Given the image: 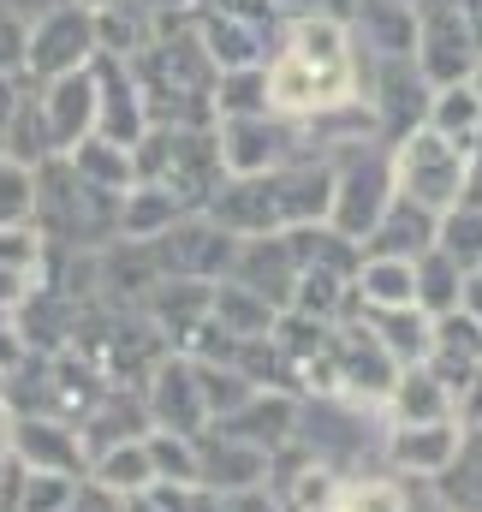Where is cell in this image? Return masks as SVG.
Instances as JSON below:
<instances>
[{"mask_svg": "<svg viewBox=\"0 0 482 512\" xmlns=\"http://www.w3.org/2000/svg\"><path fill=\"white\" fill-rule=\"evenodd\" d=\"M334 203V173L328 167H268V173H244L233 185H221L209 197V221L227 227L233 239H262V233H292V227H316Z\"/></svg>", "mask_w": 482, "mask_h": 512, "instance_id": "obj_1", "label": "cell"}, {"mask_svg": "<svg viewBox=\"0 0 482 512\" xmlns=\"http://www.w3.org/2000/svg\"><path fill=\"white\" fill-rule=\"evenodd\" d=\"M352 90V54L340 24L316 18L292 36V48L280 54V66L268 72V102L286 114H316V108H340Z\"/></svg>", "mask_w": 482, "mask_h": 512, "instance_id": "obj_2", "label": "cell"}, {"mask_svg": "<svg viewBox=\"0 0 482 512\" xmlns=\"http://www.w3.org/2000/svg\"><path fill=\"white\" fill-rule=\"evenodd\" d=\"M36 221L60 245H102L108 233H120V203H114V191L90 185L72 161H42V173H36Z\"/></svg>", "mask_w": 482, "mask_h": 512, "instance_id": "obj_3", "label": "cell"}, {"mask_svg": "<svg viewBox=\"0 0 482 512\" xmlns=\"http://www.w3.org/2000/svg\"><path fill=\"white\" fill-rule=\"evenodd\" d=\"M131 167H137L143 185H161L179 203H209L221 191V143H209V137H197V131H185V126L155 131L131 155Z\"/></svg>", "mask_w": 482, "mask_h": 512, "instance_id": "obj_4", "label": "cell"}, {"mask_svg": "<svg viewBox=\"0 0 482 512\" xmlns=\"http://www.w3.org/2000/svg\"><path fill=\"white\" fill-rule=\"evenodd\" d=\"M393 191L411 197L417 209L429 215H447L459 209V191H465V149L441 131H405L399 137V155H393Z\"/></svg>", "mask_w": 482, "mask_h": 512, "instance_id": "obj_5", "label": "cell"}, {"mask_svg": "<svg viewBox=\"0 0 482 512\" xmlns=\"http://www.w3.org/2000/svg\"><path fill=\"white\" fill-rule=\"evenodd\" d=\"M143 84H149V114L167 126H197L209 120V60L191 42H161L143 60Z\"/></svg>", "mask_w": 482, "mask_h": 512, "instance_id": "obj_6", "label": "cell"}, {"mask_svg": "<svg viewBox=\"0 0 482 512\" xmlns=\"http://www.w3.org/2000/svg\"><path fill=\"white\" fill-rule=\"evenodd\" d=\"M143 245H149V262L161 280H221V274H233V256H239L233 233L215 221H173L167 233H155Z\"/></svg>", "mask_w": 482, "mask_h": 512, "instance_id": "obj_7", "label": "cell"}, {"mask_svg": "<svg viewBox=\"0 0 482 512\" xmlns=\"http://www.w3.org/2000/svg\"><path fill=\"white\" fill-rule=\"evenodd\" d=\"M387 203H393V167L381 155H369V149H352V161L334 173V203H328L334 233L369 239L375 221L387 215Z\"/></svg>", "mask_w": 482, "mask_h": 512, "instance_id": "obj_8", "label": "cell"}, {"mask_svg": "<svg viewBox=\"0 0 482 512\" xmlns=\"http://www.w3.org/2000/svg\"><path fill=\"white\" fill-rule=\"evenodd\" d=\"M149 423L155 429H173V435H203L215 417H209V399H203V382H197V358H161L149 370Z\"/></svg>", "mask_w": 482, "mask_h": 512, "instance_id": "obj_9", "label": "cell"}, {"mask_svg": "<svg viewBox=\"0 0 482 512\" xmlns=\"http://www.w3.org/2000/svg\"><path fill=\"white\" fill-rule=\"evenodd\" d=\"M90 48H96V18H90L84 6H54V12H42V24L30 30L24 60H30L36 78H66V72H78V66L90 60Z\"/></svg>", "mask_w": 482, "mask_h": 512, "instance_id": "obj_10", "label": "cell"}, {"mask_svg": "<svg viewBox=\"0 0 482 512\" xmlns=\"http://www.w3.org/2000/svg\"><path fill=\"white\" fill-rule=\"evenodd\" d=\"M6 447L24 471H60V477H84V441L72 423L60 417H12L6 423Z\"/></svg>", "mask_w": 482, "mask_h": 512, "instance_id": "obj_11", "label": "cell"}, {"mask_svg": "<svg viewBox=\"0 0 482 512\" xmlns=\"http://www.w3.org/2000/svg\"><path fill=\"white\" fill-rule=\"evenodd\" d=\"M233 280L250 286V292H262L274 310H286L292 292H298V251H292V239H286V233H262V239L239 245Z\"/></svg>", "mask_w": 482, "mask_h": 512, "instance_id": "obj_12", "label": "cell"}, {"mask_svg": "<svg viewBox=\"0 0 482 512\" xmlns=\"http://www.w3.org/2000/svg\"><path fill=\"white\" fill-rule=\"evenodd\" d=\"M215 429L274 459L280 447H292V441H298V405H292L286 393H262V387H256L239 411H233V417H221Z\"/></svg>", "mask_w": 482, "mask_h": 512, "instance_id": "obj_13", "label": "cell"}, {"mask_svg": "<svg viewBox=\"0 0 482 512\" xmlns=\"http://www.w3.org/2000/svg\"><path fill=\"white\" fill-rule=\"evenodd\" d=\"M268 477V453L244 447L221 429L197 435V489H262Z\"/></svg>", "mask_w": 482, "mask_h": 512, "instance_id": "obj_14", "label": "cell"}, {"mask_svg": "<svg viewBox=\"0 0 482 512\" xmlns=\"http://www.w3.org/2000/svg\"><path fill=\"white\" fill-rule=\"evenodd\" d=\"M471 60H477V42H471L459 6L429 12V24H423V72H429L435 84H459V78L471 72Z\"/></svg>", "mask_w": 482, "mask_h": 512, "instance_id": "obj_15", "label": "cell"}, {"mask_svg": "<svg viewBox=\"0 0 482 512\" xmlns=\"http://www.w3.org/2000/svg\"><path fill=\"white\" fill-rule=\"evenodd\" d=\"M435 227H441V215H429V209H417L411 197L393 191L387 215L369 233V256H405V262H417L423 251H435Z\"/></svg>", "mask_w": 482, "mask_h": 512, "instance_id": "obj_16", "label": "cell"}, {"mask_svg": "<svg viewBox=\"0 0 482 512\" xmlns=\"http://www.w3.org/2000/svg\"><path fill=\"white\" fill-rule=\"evenodd\" d=\"M363 322H369V334L381 340V352H387L399 370H411V364H423V358L435 352V316H423L417 304H399V310H363Z\"/></svg>", "mask_w": 482, "mask_h": 512, "instance_id": "obj_17", "label": "cell"}, {"mask_svg": "<svg viewBox=\"0 0 482 512\" xmlns=\"http://www.w3.org/2000/svg\"><path fill=\"white\" fill-rule=\"evenodd\" d=\"M42 114H48L54 149H78L90 137V126H96V78H84V72L54 78V96L42 102Z\"/></svg>", "mask_w": 482, "mask_h": 512, "instance_id": "obj_18", "label": "cell"}, {"mask_svg": "<svg viewBox=\"0 0 482 512\" xmlns=\"http://www.w3.org/2000/svg\"><path fill=\"white\" fill-rule=\"evenodd\" d=\"M280 126H268L262 114H227V126H221V167L227 173H268L274 161H280Z\"/></svg>", "mask_w": 482, "mask_h": 512, "instance_id": "obj_19", "label": "cell"}, {"mask_svg": "<svg viewBox=\"0 0 482 512\" xmlns=\"http://www.w3.org/2000/svg\"><path fill=\"white\" fill-rule=\"evenodd\" d=\"M143 429H149V405L143 399H131V393H102L96 399V411L84 417V459H102L108 447H120V441H143Z\"/></svg>", "mask_w": 482, "mask_h": 512, "instance_id": "obj_20", "label": "cell"}, {"mask_svg": "<svg viewBox=\"0 0 482 512\" xmlns=\"http://www.w3.org/2000/svg\"><path fill=\"white\" fill-rule=\"evenodd\" d=\"M453 447H459L453 417H447V423H399L393 441H387L393 465H405V471H417V477H441L447 459H453Z\"/></svg>", "mask_w": 482, "mask_h": 512, "instance_id": "obj_21", "label": "cell"}, {"mask_svg": "<svg viewBox=\"0 0 482 512\" xmlns=\"http://www.w3.org/2000/svg\"><path fill=\"white\" fill-rule=\"evenodd\" d=\"M393 393V411H399V423H447L453 417V387L441 382L429 364H411V370H399V382L387 387Z\"/></svg>", "mask_w": 482, "mask_h": 512, "instance_id": "obj_22", "label": "cell"}, {"mask_svg": "<svg viewBox=\"0 0 482 512\" xmlns=\"http://www.w3.org/2000/svg\"><path fill=\"white\" fill-rule=\"evenodd\" d=\"M352 286H358L363 310H399V304H417V262H405V256H369V262H358Z\"/></svg>", "mask_w": 482, "mask_h": 512, "instance_id": "obj_23", "label": "cell"}, {"mask_svg": "<svg viewBox=\"0 0 482 512\" xmlns=\"http://www.w3.org/2000/svg\"><path fill=\"white\" fill-rule=\"evenodd\" d=\"M435 501L453 512H482V429L459 435L447 471L435 477Z\"/></svg>", "mask_w": 482, "mask_h": 512, "instance_id": "obj_24", "label": "cell"}, {"mask_svg": "<svg viewBox=\"0 0 482 512\" xmlns=\"http://www.w3.org/2000/svg\"><path fill=\"white\" fill-rule=\"evenodd\" d=\"M233 340H262V334H274V322H280V310L262 298V292H250L239 280H227V286H215V310H209Z\"/></svg>", "mask_w": 482, "mask_h": 512, "instance_id": "obj_25", "label": "cell"}, {"mask_svg": "<svg viewBox=\"0 0 482 512\" xmlns=\"http://www.w3.org/2000/svg\"><path fill=\"white\" fill-rule=\"evenodd\" d=\"M90 483L96 489H108V495H143L149 483H155V459H149V447L143 441H120V447H108L102 459H90Z\"/></svg>", "mask_w": 482, "mask_h": 512, "instance_id": "obj_26", "label": "cell"}, {"mask_svg": "<svg viewBox=\"0 0 482 512\" xmlns=\"http://www.w3.org/2000/svg\"><path fill=\"white\" fill-rule=\"evenodd\" d=\"M185 215V203L161 185H131L120 197V239H155Z\"/></svg>", "mask_w": 482, "mask_h": 512, "instance_id": "obj_27", "label": "cell"}, {"mask_svg": "<svg viewBox=\"0 0 482 512\" xmlns=\"http://www.w3.org/2000/svg\"><path fill=\"white\" fill-rule=\"evenodd\" d=\"M96 126L108 143H137V131H143V108L131 102V84H125L120 66H108L102 78H96Z\"/></svg>", "mask_w": 482, "mask_h": 512, "instance_id": "obj_28", "label": "cell"}, {"mask_svg": "<svg viewBox=\"0 0 482 512\" xmlns=\"http://www.w3.org/2000/svg\"><path fill=\"white\" fill-rule=\"evenodd\" d=\"M459 292H465V268L447 251H423L417 256V310L423 316H447L459 310Z\"/></svg>", "mask_w": 482, "mask_h": 512, "instance_id": "obj_29", "label": "cell"}, {"mask_svg": "<svg viewBox=\"0 0 482 512\" xmlns=\"http://www.w3.org/2000/svg\"><path fill=\"white\" fill-rule=\"evenodd\" d=\"M72 167H78L90 185L114 191V197H125V191L137 185V167H131V155H125L120 143H108V137H84V143L72 149Z\"/></svg>", "mask_w": 482, "mask_h": 512, "instance_id": "obj_30", "label": "cell"}, {"mask_svg": "<svg viewBox=\"0 0 482 512\" xmlns=\"http://www.w3.org/2000/svg\"><path fill=\"white\" fill-rule=\"evenodd\" d=\"M358 18H363V36H369V42H375L387 60L411 54V42H417V24H411V6H405V0H363Z\"/></svg>", "mask_w": 482, "mask_h": 512, "instance_id": "obj_31", "label": "cell"}, {"mask_svg": "<svg viewBox=\"0 0 482 512\" xmlns=\"http://www.w3.org/2000/svg\"><path fill=\"white\" fill-rule=\"evenodd\" d=\"M435 251H447L465 274H477L482 268V209H447L441 215V227H435Z\"/></svg>", "mask_w": 482, "mask_h": 512, "instance_id": "obj_32", "label": "cell"}, {"mask_svg": "<svg viewBox=\"0 0 482 512\" xmlns=\"http://www.w3.org/2000/svg\"><path fill=\"white\" fill-rule=\"evenodd\" d=\"M143 447L155 459V483H197V435L155 429V435H143Z\"/></svg>", "mask_w": 482, "mask_h": 512, "instance_id": "obj_33", "label": "cell"}, {"mask_svg": "<svg viewBox=\"0 0 482 512\" xmlns=\"http://www.w3.org/2000/svg\"><path fill=\"white\" fill-rule=\"evenodd\" d=\"M6 161H18V167H36V161H48V149H54V137H48V114L42 108H30V102H18V114H12V126H6Z\"/></svg>", "mask_w": 482, "mask_h": 512, "instance_id": "obj_34", "label": "cell"}, {"mask_svg": "<svg viewBox=\"0 0 482 512\" xmlns=\"http://www.w3.org/2000/svg\"><path fill=\"white\" fill-rule=\"evenodd\" d=\"M334 512H411V495L393 477H358V483L334 489Z\"/></svg>", "mask_w": 482, "mask_h": 512, "instance_id": "obj_35", "label": "cell"}, {"mask_svg": "<svg viewBox=\"0 0 482 512\" xmlns=\"http://www.w3.org/2000/svg\"><path fill=\"white\" fill-rule=\"evenodd\" d=\"M30 215H36V173L0 161V227H24Z\"/></svg>", "mask_w": 482, "mask_h": 512, "instance_id": "obj_36", "label": "cell"}, {"mask_svg": "<svg viewBox=\"0 0 482 512\" xmlns=\"http://www.w3.org/2000/svg\"><path fill=\"white\" fill-rule=\"evenodd\" d=\"M435 131H441V137H471V131H482V96L477 90H447V96L435 102Z\"/></svg>", "mask_w": 482, "mask_h": 512, "instance_id": "obj_37", "label": "cell"}, {"mask_svg": "<svg viewBox=\"0 0 482 512\" xmlns=\"http://www.w3.org/2000/svg\"><path fill=\"white\" fill-rule=\"evenodd\" d=\"M209 54H215L221 66H250V60H256V30L239 24V18H215V24H209Z\"/></svg>", "mask_w": 482, "mask_h": 512, "instance_id": "obj_38", "label": "cell"}, {"mask_svg": "<svg viewBox=\"0 0 482 512\" xmlns=\"http://www.w3.org/2000/svg\"><path fill=\"white\" fill-rule=\"evenodd\" d=\"M24 48H30V36H24L18 12H6V6H0V72H6V66H18V60H24Z\"/></svg>", "mask_w": 482, "mask_h": 512, "instance_id": "obj_39", "label": "cell"}, {"mask_svg": "<svg viewBox=\"0 0 482 512\" xmlns=\"http://www.w3.org/2000/svg\"><path fill=\"white\" fill-rule=\"evenodd\" d=\"M66 512H125V501L90 483V489H78V495H72V507H66Z\"/></svg>", "mask_w": 482, "mask_h": 512, "instance_id": "obj_40", "label": "cell"}, {"mask_svg": "<svg viewBox=\"0 0 482 512\" xmlns=\"http://www.w3.org/2000/svg\"><path fill=\"white\" fill-rule=\"evenodd\" d=\"M459 310H471V316L482 322V268H477V274H465V292H459Z\"/></svg>", "mask_w": 482, "mask_h": 512, "instance_id": "obj_41", "label": "cell"}, {"mask_svg": "<svg viewBox=\"0 0 482 512\" xmlns=\"http://www.w3.org/2000/svg\"><path fill=\"white\" fill-rule=\"evenodd\" d=\"M459 203H465V209H482V161L477 167H465V191H459Z\"/></svg>", "mask_w": 482, "mask_h": 512, "instance_id": "obj_42", "label": "cell"}, {"mask_svg": "<svg viewBox=\"0 0 482 512\" xmlns=\"http://www.w3.org/2000/svg\"><path fill=\"white\" fill-rule=\"evenodd\" d=\"M12 114H18V96H12V84H0V143H6V126H12Z\"/></svg>", "mask_w": 482, "mask_h": 512, "instance_id": "obj_43", "label": "cell"}, {"mask_svg": "<svg viewBox=\"0 0 482 512\" xmlns=\"http://www.w3.org/2000/svg\"><path fill=\"white\" fill-rule=\"evenodd\" d=\"M459 18H465V30H471V42L482 48V0H465V12H459Z\"/></svg>", "mask_w": 482, "mask_h": 512, "instance_id": "obj_44", "label": "cell"}, {"mask_svg": "<svg viewBox=\"0 0 482 512\" xmlns=\"http://www.w3.org/2000/svg\"><path fill=\"white\" fill-rule=\"evenodd\" d=\"M6 465H12V447H6V423H0V477H6Z\"/></svg>", "mask_w": 482, "mask_h": 512, "instance_id": "obj_45", "label": "cell"}, {"mask_svg": "<svg viewBox=\"0 0 482 512\" xmlns=\"http://www.w3.org/2000/svg\"><path fill=\"white\" fill-rule=\"evenodd\" d=\"M411 512H453V507H441V501H411Z\"/></svg>", "mask_w": 482, "mask_h": 512, "instance_id": "obj_46", "label": "cell"}, {"mask_svg": "<svg viewBox=\"0 0 482 512\" xmlns=\"http://www.w3.org/2000/svg\"><path fill=\"white\" fill-rule=\"evenodd\" d=\"M405 6H435V12H441V6H447V0H405Z\"/></svg>", "mask_w": 482, "mask_h": 512, "instance_id": "obj_47", "label": "cell"}, {"mask_svg": "<svg viewBox=\"0 0 482 512\" xmlns=\"http://www.w3.org/2000/svg\"><path fill=\"white\" fill-rule=\"evenodd\" d=\"M477 96H482V72H477Z\"/></svg>", "mask_w": 482, "mask_h": 512, "instance_id": "obj_48", "label": "cell"}, {"mask_svg": "<svg viewBox=\"0 0 482 512\" xmlns=\"http://www.w3.org/2000/svg\"><path fill=\"white\" fill-rule=\"evenodd\" d=\"M90 6H96V0H90Z\"/></svg>", "mask_w": 482, "mask_h": 512, "instance_id": "obj_49", "label": "cell"}, {"mask_svg": "<svg viewBox=\"0 0 482 512\" xmlns=\"http://www.w3.org/2000/svg\"><path fill=\"white\" fill-rule=\"evenodd\" d=\"M322 512H328V507H322Z\"/></svg>", "mask_w": 482, "mask_h": 512, "instance_id": "obj_50", "label": "cell"}]
</instances>
